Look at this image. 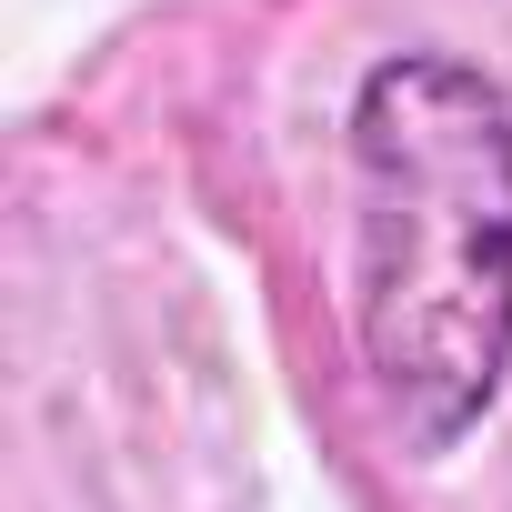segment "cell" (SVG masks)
<instances>
[{"mask_svg": "<svg viewBox=\"0 0 512 512\" xmlns=\"http://www.w3.org/2000/svg\"><path fill=\"white\" fill-rule=\"evenodd\" d=\"M352 352L412 462L512 382V91L462 51H382L352 91Z\"/></svg>", "mask_w": 512, "mask_h": 512, "instance_id": "1", "label": "cell"}]
</instances>
